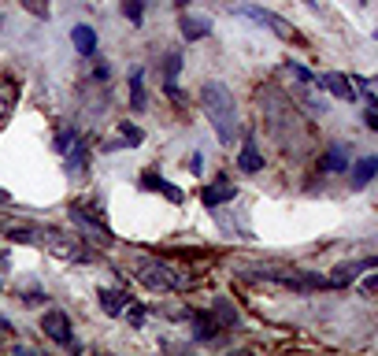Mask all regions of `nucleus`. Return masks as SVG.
<instances>
[{"instance_id": "nucleus-23", "label": "nucleus", "mask_w": 378, "mask_h": 356, "mask_svg": "<svg viewBox=\"0 0 378 356\" xmlns=\"http://www.w3.org/2000/svg\"><path fill=\"white\" fill-rule=\"evenodd\" d=\"M123 315H126V323L134 327V331H141V327H145V319H149V308H145V305H137V301H126Z\"/></svg>"}, {"instance_id": "nucleus-18", "label": "nucleus", "mask_w": 378, "mask_h": 356, "mask_svg": "<svg viewBox=\"0 0 378 356\" xmlns=\"http://www.w3.org/2000/svg\"><path fill=\"white\" fill-rule=\"evenodd\" d=\"M97 301H100V312L104 315H123V308H126V294L123 289H112V286H104L100 294H97Z\"/></svg>"}, {"instance_id": "nucleus-9", "label": "nucleus", "mask_w": 378, "mask_h": 356, "mask_svg": "<svg viewBox=\"0 0 378 356\" xmlns=\"http://www.w3.org/2000/svg\"><path fill=\"white\" fill-rule=\"evenodd\" d=\"M41 331L56 341V345H71L74 341V331H71V319H67V312H60V308H48L41 315Z\"/></svg>"}, {"instance_id": "nucleus-7", "label": "nucleus", "mask_w": 378, "mask_h": 356, "mask_svg": "<svg viewBox=\"0 0 378 356\" xmlns=\"http://www.w3.org/2000/svg\"><path fill=\"white\" fill-rule=\"evenodd\" d=\"M353 167V145H330L327 152L319 156V175H345Z\"/></svg>"}, {"instance_id": "nucleus-25", "label": "nucleus", "mask_w": 378, "mask_h": 356, "mask_svg": "<svg viewBox=\"0 0 378 356\" xmlns=\"http://www.w3.org/2000/svg\"><path fill=\"white\" fill-rule=\"evenodd\" d=\"M285 71H290V74H293L301 86H316V74H311V71L304 67V63H297V60H285Z\"/></svg>"}, {"instance_id": "nucleus-8", "label": "nucleus", "mask_w": 378, "mask_h": 356, "mask_svg": "<svg viewBox=\"0 0 378 356\" xmlns=\"http://www.w3.org/2000/svg\"><path fill=\"white\" fill-rule=\"evenodd\" d=\"M316 86H319V89H327L330 97L345 100V104H353V100H356V86H353V78H349V74H342V71L316 74Z\"/></svg>"}, {"instance_id": "nucleus-4", "label": "nucleus", "mask_w": 378, "mask_h": 356, "mask_svg": "<svg viewBox=\"0 0 378 356\" xmlns=\"http://www.w3.org/2000/svg\"><path fill=\"white\" fill-rule=\"evenodd\" d=\"M71 219L89 234V242H97V245H112L115 242L112 230L104 227V212H100V208H89V204L78 201V204H71Z\"/></svg>"}, {"instance_id": "nucleus-10", "label": "nucleus", "mask_w": 378, "mask_h": 356, "mask_svg": "<svg viewBox=\"0 0 378 356\" xmlns=\"http://www.w3.org/2000/svg\"><path fill=\"white\" fill-rule=\"evenodd\" d=\"M367 268H378V256H367V260H349V263H337V268H334V275H330L334 289L349 286V282L356 279V275H363Z\"/></svg>"}, {"instance_id": "nucleus-12", "label": "nucleus", "mask_w": 378, "mask_h": 356, "mask_svg": "<svg viewBox=\"0 0 378 356\" xmlns=\"http://www.w3.org/2000/svg\"><path fill=\"white\" fill-rule=\"evenodd\" d=\"M141 186L152 190V193H163L171 204H182V201H186V193H182L178 186H171V182H167L163 175H156V171H145V175H141Z\"/></svg>"}, {"instance_id": "nucleus-16", "label": "nucleus", "mask_w": 378, "mask_h": 356, "mask_svg": "<svg viewBox=\"0 0 378 356\" xmlns=\"http://www.w3.org/2000/svg\"><path fill=\"white\" fill-rule=\"evenodd\" d=\"M71 45L78 48V56H93V52H97V30H93V26H86V22H78L71 30Z\"/></svg>"}, {"instance_id": "nucleus-24", "label": "nucleus", "mask_w": 378, "mask_h": 356, "mask_svg": "<svg viewBox=\"0 0 378 356\" xmlns=\"http://www.w3.org/2000/svg\"><path fill=\"white\" fill-rule=\"evenodd\" d=\"M123 15L134 26H141L145 22V0H123Z\"/></svg>"}, {"instance_id": "nucleus-13", "label": "nucleus", "mask_w": 378, "mask_h": 356, "mask_svg": "<svg viewBox=\"0 0 378 356\" xmlns=\"http://www.w3.org/2000/svg\"><path fill=\"white\" fill-rule=\"evenodd\" d=\"M238 197V186H230V182L219 175V182L215 186H208L204 193H201V201H204V208H219V204H227V201H234Z\"/></svg>"}, {"instance_id": "nucleus-1", "label": "nucleus", "mask_w": 378, "mask_h": 356, "mask_svg": "<svg viewBox=\"0 0 378 356\" xmlns=\"http://www.w3.org/2000/svg\"><path fill=\"white\" fill-rule=\"evenodd\" d=\"M201 108L212 123L215 138L223 149H234L241 138V119H238V104H234V93L223 86V82H204L201 89Z\"/></svg>"}, {"instance_id": "nucleus-19", "label": "nucleus", "mask_w": 378, "mask_h": 356, "mask_svg": "<svg viewBox=\"0 0 378 356\" xmlns=\"http://www.w3.org/2000/svg\"><path fill=\"white\" fill-rule=\"evenodd\" d=\"M349 171H353V186L363 190V186H367V182H374V175H378V156H363V160H356Z\"/></svg>"}, {"instance_id": "nucleus-2", "label": "nucleus", "mask_w": 378, "mask_h": 356, "mask_svg": "<svg viewBox=\"0 0 378 356\" xmlns=\"http://www.w3.org/2000/svg\"><path fill=\"white\" fill-rule=\"evenodd\" d=\"M130 271H134V279L145 289H152V294H178V289H189V282H193V275L178 271L175 263L156 260V256L134 260V268H130Z\"/></svg>"}, {"instance_id": "nucleus-22", "label": "nucleus", "mask_w": 378, "mask_h": 356, "mask_svg": "<svg viewBox=\"0 0 378 356\" xmlns=\"http://www.w3.org/2000/svg\"><path fill=\"white\" fill-rule=\"evenodd\" d=\"M145 71H134L130 74V108L134 112H145Z\"/></svg>"}, {"instance_id": "nucleus-14", "label": "nucleus", "mask_w": 378, "mask_h": 356, "mask_svg": "<svg viewBox=\"0 0 378 356\" xmlns=\"http://www.w3.org/2000/svg\"><path fill=\"white\" fill-rule=\"evenodd\" d=\"M193 338H197V341H219L215 312H193Z\"/></svg>"}, {"instance_id": "nucleus-17", "label": "nucleus", "mask_w": 378, "mask_h": 356, "mask_svg": "<svg viewBox=\"0 0 378 356\" xmlns=\"http://www.w3.org/2000/svg\"><path fill=\"white\" fill-rule=\"evenodd\" d=\"M63 156H67V171H71V175H86V171H89V149H86L82 138H74L71 149Z\"/></svg>"}, {"instance_id": "nucleus-3", "label": "nucleus", "mask_w": 378, "mask_h": 356, "mask_svg": "<svg viewBox=\"0 0 378 356\" xmlns=\"http://www.w3.org/2000/svg\"><path fill=\"white\" fill-rule=\"evenodd\" d=\"M249 279L267 282V286H282V289H290V294L334 289V282L327 279V275H316V271H304V268H256V271H249Z\"/></svg>"}, {"instance_id": "nucleus-5", "label": "nucleus", "mask_w": 378, "mask_h": 356, "mask_svg": "<svg viewBox=\"0 0 378 356\" xmlns=\"http://www.w3.org/2000/svg\"><path fill=\"white\" fill-rule=\"evenodd\" d=\"M45 249L52 256H60V260H71V263H82L86 260V245H82V237L78 234H67V230H45Z\"/></svg>"}, {"instance_id": "nucleus-21", "label": "nucleus", "mask_w": 378, "mask_h": 356, "mask_svg": "<svg viewBox=\"0 0 378 356\" xmlns=\"http://www.w3.org/2000/svg\"><path fill=\"white\" fill-rule=\"evenodd\" d=\"M212 312H215V319H219V327H227V331H241V315L234 312V305H230V301H223V297H219Z\"/></svg>"}, {"instance_id": "nucleus-11", "label": "nucleus", "mask_w": 378, "mask_h": 356, "mask_svg": "<svg viewBox=\"0 0 378 356\" xmlns=\"http://www.w3.org/2000/svg\"><path fill=\"white\" fill-rule=\"evenodd\" d=\"M145 141V130L134 126V123H119V138L115 141H104L100 152H119V149H137V145Z\"/></svg>"}, {"instance_id": "nucleus-6", "label": "nucleus", "mask_w": 378, "mask_h": 356, "mask_svg": "<svg viewBox=\"0 0 378 356\" xmlns=\"http://www.w3.org/2000/svg\"><path fill=\"white\" fill-rule=\"evenodd\" d=\"M238 15H249L252 22L267 26V30L275 34V37H282V41H301V37H297V30H293V26L285 22L282 15H275V11H267V8H256V4H241V8H238Z\"/></svg>"}, {"instance_id": "nucleus-28", "label": "nucleus", "mask_w": 378, "mask_h": 356, "mask_svg": "<svg viewBox=\"0 0 378 356\" xmlns=\"http://www.w3.org/2000/svg\"><path fill=\"white\" fill-rule=\"evenodd\" d=\"M360 294H363V297H374V301H378V275H367V279L360 282Z\"/></svg>"}, {"instance_id": "nucleus-27", "label": "nucleus", "mask_w": 378, "mask_h": 356, "mask_svg": "<svg viewBox=\"0 0 378 356\" xmlns=\"http://www.w3.org/2000/svg\"><path fill=\"white\" fill-rule=\"evenodd\" d=\"M11 108H15V89H11V86H0V119H4Z\"/></svg>"}, {"instance_id": "nucleus-20", "label": "nucleus", "mask_w": 378, "mask_h": 356, "mask_svg": "<svg viewBox=\"0 0 378 356\" xmlns=\"http://www.w3.org/2000/svg\"><path fill=\"white\" fill-rule=\"evenodd\" d=\"M238 167L245 171V175H259V171H264V156H259V149L252 145V138L241 145V152H238Z\"/></svg>"}, {"instance_id": "nucleus-34", "label": "nucleus", "mask_w": 378, "mask_h": 356, "mask_svg": "<svg viewBox=\"0 0 378 356\" xmlns=\"http://www.w3.org/2000/svg\"><path fill=\"white\" fill-rule=\"evenodd\" d=\"M374 41H378V30H374Z\"/></svg>"}, {"instance_id": "nucleus-32", "label": "nucleus", "mask_w": 378, "mask_h": 356, "mask_svg": "<svg viewBox=\"0 0 378 356\" xmlns=\"http://www.w3.org/2000/svg\"><path fill=\"white\" fill-rule=\"evenodd\" d=\"M0 234H4V219H0Z\"/></svg>"}, {"instance_id": "nucleus-31", "label": "nucleus", "mask_w": 378, "mask_h": 356, "mask_svg": "<svg viewBox=\"0 0 378 356\" xmlns=\"http://www.w3.org/2000/svg\"><path fill=\"white\" fill-rule=\"evenodd\" d=\"M367 100H371V108L378 112V93H374V97H367Z\"/></svg>"}, {"instance_id": "nucleus-29", "label": "nucleus", "mask_w": 378, "mask_h": 356, "mask_svg": "<svg viewBox=\"0 0 378 356\" xmlns=\"http://www.w3.org/2000/svg\"><path fill=\"white\" fill-rule=\"evenodd\" d=\"M360 123L367 126V130H374V134H378V112H374V108H363V115H360Z\"/></svg>"}, {"instance_id": "nucleus-26", "label": "nucleus", "mask_w": 378, "mask_h": 356, "mask_svg": "<svg viewBox=\"0 0 378 356\" xmlns=\"http://www.w3.org/2000/svg\"><path fill=\"white\" fill-rule=\"evenodd\" d=\"M349 78H353V86L360 89L363 97H374L378 93V78H363V74H349Z\"/></svg>"}, {"instance_id": "nucleus-15", "label": "nucleus", "mask_w": 378, "mask_h": 356, "mask_svg": "<svg viewBox=\"0 0 378 356\" xmlns=\"http://www.w3.org/2000/svg\"><path fill=\"white\" fill-rule=\"evenodd\" d=\"M212 34V19L208 15H182V37L186 41H204Z\"/></svg>"}, {"instance_id": "nucleus-33", "label": "nucleus", "mask_w": 378, "mask_h": 356, "mask_svg": "<svg viewBox=\"0 0 378 356\" xmlns=\"http://www.w3.org/2000/svg\"><path fill=\"white\" fill-rule=\"evenodd\" d=\"M0 201H4V190H0Z\"/></svg>"}, {"instance_id": "nucleus-30", "label": "nucleus", "mask_w": 378, "mask_h": 356, "mask_svg": "<svg viewBox=\"0 0 378 356\" xmlns=\"http://www.w3.org/2000/svg\"><path fill=\"white\" fill-rule=\"evenodd\" d=\"M304 4H308L311 11H316V15H323V4H319V0H304Z\"/></svg>"}]
</instances>
